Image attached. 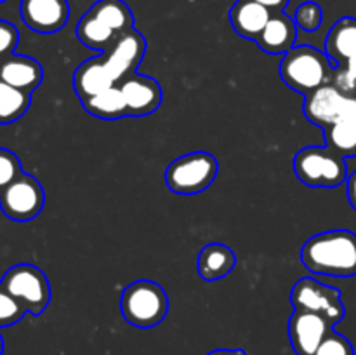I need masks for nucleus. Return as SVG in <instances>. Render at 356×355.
<instances>
[{
    "label": "nucleus",
    "instance_id": "c85d7f7f",
    "mask_svg": "<svg viewBox=\"0 0 356 355\" xmlns=\"http://www.w3.org/2000/svg\"><path fill=\"white\" fill-rule=\"evenodd\" d=\"M19 42V31L13 23L0 19V59L14 54L16 45Z\"/></svg>",
    "mask_w": 356,
    "mask_h": 355
},
{
    "label": "nucleus",
    "instance_id": "6e6552de",
    "mask_svg": "<svg viewBox=\"0 0 356 355\" xmlns=\"http://www.w3.org/2000/svg\"><path fill=\"white\" fill-rule=\"evenodd\" d=\"M291 303L294 305V310L318 313L330 320L334 326L341 322L346 313L339 289L309 277L296 282L291 291Z\"/></svg>",
    "mask_w": 356,
    "mask_h": 355
},
{
    "label": "nucleus",
    "instance_id": "0eeeda50",
    "mask_svg": "<svg viewBox=\"0 0 356 355\" xmlns=\"http://www.w3.org/2000/svg\"><path fill=\"white\" fill-rule=\"evenodd\" d=\"M45 204L44 187L31 174L21 173L9 187L0 191V209L13 221H31Z\"/></svg>",
    "mask_w": 356,
    "mask_h": 355
},
{
    "label": "nucleus",
    "instance_id": "f8f14e48",
    "mask_svg": "<svg viewBox=\"0 0 356 355\" xmlns=\"http://www.w3.org/2000/svg\"><path fill=\"white\" fill-rule=\"evenodd\" d=\"M124 94L127 115L131 117H145L159 110L162 103V87L153 77L131 73L118 84Z\"/></svg>",
    "mask_w": 356,
    "mask_h": 355
},
{
    "label": "nucleus",
    "instance_id": "f3484780",
    "mask_svg": "<svg viewBox=\"0 0 356 355\" xmlns=\"http://www.w3.org/2000/svg\"><path fill=\"white\" fill-rule=\"evenodd\" d=\"M271 14L273 13L268 7L256 0H238L229 9V23L240 37L256 42L270 21Z\"/></svg>",
    "mask_w": 356,
    "mask_h": 355
},
{
    "label": "nucleus",
    "instance_id": "7c9ffc66",
    "mask_svg": "<svg viewBox=\"0 0 356 355\" xmlns=\"http://www.w3.org/2000/svg\"><path fill=\"white\" fill-rule=\"evenodd\" d=\"M346 187H348V200H350L351 207L356 211V171L353 174L348 176Z\"/></svg>",
    "mask_w": 356,
    "mask_h": 355
},
{
    "label": "nucleus",
    "instance_id": "f257e3e1",
    "mask_svg": "<svg viewBox=\"0 0 356 355\" xmlns=\"http://www.w3.org/2000/svg\"><path fill=\"white\" fill-rule=\"evenodd\" d=\"M301 263L313 274L339 278L355 277L356 233L351 230L316 233L301 247Z\"/></svg>",
    "mask_w": 356,
    "mask_h": 355
},
{
    "label": "nucleus",
    "instance_id": "f704fd0d",
    "mask_svg": "<svg viewBox=\"0 0 356 355\" xmlns=\"http://www.w3.org/2000/svg\"><path fill=\"white\" fill-rule=\"evenodd\" d=\"M3 354V340H2V336H0V355Z\"/></svg>",
    "mask_w": 356,
    "mask_h": 355
},
{
    "label": "nucleus",
    "instance_id": "aec40b11",
    "mask_svg": "<svg viewBox=\"0 0 356 355\" xmlns=\"http://www.w3.org/2000/svg\"><path fill=\"white\" fill-rule=\"evenodd\" d=\"M87 13L117 35L134 28V14L124 0H97Z\"/></svg>",
    "mask_w": 356,
    "mask_h": 355
},
{
    "label": "nucleus",
    "instance_id": "6ab92c4d",
    "mask_svg": "<svg viewBox=\"0 0 356 355\" xmlns=\"http://www.w3.org/2000/svg\"><path fill=\"white\" fill-rule=\"evenodd\" d=\"M325 52L339 65H346L348 59L356 54V17L344 16L336 21L325 38Z\"/></svg>",
    "mask_w": 356,
    "mask_h": 355
},
{
    "label": "nucleus",
    "instance_id": "a211bd4d",
    "mask_svg": "<svg viewBox=\"0 0 356 355\" xmlns=\"http://www.w3.org/2000/svg\"><path fill=\"white\" fill-rule=\"evenodd\" d=\"M236 265V254L221 242L207 244L198 254V274L204 281L214 282L228 277Z\"/></svg>",
    "mask_w": 356,
    "mask_h": 355
},
{
    "label": "nucleus",
    "instance_id": "dca6fc26",
    "mask_svg": "<svg viewBox=\"0 0 356 355\" xmlns=\"http://www.w3.org/2000/svg\"><path fill=\"white\" fill-rule=\"evenodd\" d=\"M0 80L31 94L44 80V68L37 59L10 54L0 59Z\"/></svg>",
    "mask_w": 356,
    "mask_h": 355
},
{
    "label": "nucleus",
    "instance_id": "1a4fd4ad",
    "mask_svg": "<svg viewBox=\"0 0 356 355\" xmlns=\"http://www.w3.org/2000/svg\"><path fill=\"white\" fill-rule=\"evenodd\" d=\"M146 52V40L141 31L129 30L118 35L113 44L103 52V58L110 68L111 75L117 80L125 79L131 73H136V68L141 65Z\"/></svg>",
    "mask_w": 356,
    "mask_h": 355
},
{
    "label": "nucleus",
    "instance_id": "7ed1b4c3",
    "mask_svg": "<svg viewBox=\"0 0 356 355\" xmlns=\"http://www.w3.org/2000/svg\"><path fill=\"white\" fill-rule=\"evenodd\" d=\"M120 312L131 326L149 329L159 326L167 317L169 296L156 282L136 281L122 292Z\"/></svg>",
    "mask_w": 356,
    "mask_h": 355
},
{
    "label": "nucleus",
    "instance_id": "423d86ee",
    "mask_svg": "<svg viewBox=\"0 0 356 355\" xmlns=\"http://www.w3.org/2000/svg\"><path fill=\"white\" fill-rule=\"evenodd\" d=\"M0 285L31 315H40L51 303L47 275L35 265H14L3 274Z\"/></svg>",
    "mask_w": 356,
    "mask_h": 355
},
{
    "label": "nucleus",
    "instance_id": "5701e85b",
    "mask_svg": "<svg viewBox=\"0 0 356 355\" xmlns=\"http://www.w3.org/2000/svg\"><path fill=\"white\" fill-rule=\"evenodd\" d=\"M76 38L82 42L83 45H87L89 49L94 51H106L111 44L115 42V38L118 37L117 33L106 28L104 24H101L99 21L94 19L89 13L83 14L80 17V21L76 23Z\"/></svg>",
    "mask_w": 356,
    "mask_h": 355
},
{
    "label": "nucleus",
    "instance_id": "cd10ccee",
    "mask_svg": "<svg viewBox=\"0 0 356 355\" xmlns=\"http://www.w3.org/2000/svg\"><path fill=\"white\" fill-rule=\"evenodd\" d=\"M313 355H355L353 345L343 334L330 331Z\"/></svg>",
    "mask_w": 356,
    "mask_h": 355
},
{
    "label": "nucleus",
    "instance_id": "393cba45",
    "mask_svg": "<svg viewBox=\"0 0 356 355\" xmlns=\"http://www.w3.org/2000/svg\"><path fill=\"white\" fill-rule=\"evenodd\" d=\"M294 21L298 24V28L305 31H316L322 26L323 21V10L320 7V3L308 0V2H302L301 6L296 9L294 13Z\"/></svg>",
    "mask_w": 356,
    "mask_h": 355
},
{
    "label": "nucleus",
    "instance_id": "412c9836",
    "mask_svg": "<svg viewBox=\"0 0 356 355\" xmlns=\"http://www.w3.org/2000/svg\"><path fill=\"white\" fill-rule=\"evenodd\" d=\"M82 104L87 113L94 115L97 118H104V120H115V118H122L127 115L124 94H122L118 84L103 90V93L96 94V96L89 97V100L82 101Z\"/></svg>",
    "mask_w": 356,
    "mask_h": 355
},
{
    "label": "nucleus",
    "instance_id": "9d476101",
    "mask_svg": "<svg viewBox=\"0 0 356 355\" xmlns=\"http://www.w3.org/2000/svg\"><path fill=\"white\" fill-rule=\"evenodd\" d=\"M330 331H334V324L318 313L294 310L289 319V338L298 355L315 354Z\"/></svg>",
    "mask_w": 356,
    "mask_h": 355
},
{
    "label": "nucleus",
    "instance_id": "f03ea898",
    "mask_svg": "<svg viewBox=\"0 0 356 355\" xmlns=\"http://www.w3.org/2000/svg\"><path fill=\"white\" fill-rule=\"evenodd\" d=\"M282 80L296 93L306 94L332 82V66L327 52L312 45H296L280 63Z\"/></svg>",
    "mask_w": 356,
    "mask_h": 355
},
{
    "label": "nucleus",
    "instance_id": "39448f33",
    "mask_svg": "<svg viewBox=\"0 0 356 355\" xmlns=\"http://www.w3.org/2000/svg\"><path fill=\"white\" fill-rule=\"evenodd\" d=\"M219 164L207 152H193L172 160L165 171V183L177 195H198L218 176Z\"/></svg>",
    "mask_w": 356,
    "mask_h": 355
},
{
    "label": "nucleus",
    "instance_id": "c9c22d12",
    "mask_svg": "<svg viewBox=\"0 0 356 355\" xmlns=\"http://www.w3.org/2000/svg\"><path fill=\"white\" fill-rule=\"evenodd\" d=\"M0 2H6V0H0Z\"/></svg>",
    "mask_w": 356,
    "mask_h": 355
},
{
    "label": "nucleus",
    "instance_id": "20e7f679",
    "mask_svg": "<svg viewBox=\"0 0 356 355\" xmlns=\"http://www.w3.org/2000/svg\"><path fill=\"white\" fill-rule=\"evenodd\" d=\"M294 171L299 181L313 188H336L348 180L344 157L329 146H306L294 157Z\"/></svg>",
    "mask_w": 356,
    "mask_h": 355
},
{
    "label": "nucleus",
    "instance_id": "2f4dec72",
    "mask_svg": "<svg viewBox=\"0 0 356 355\" xmlns=\"http://www.w3.org/2000/svg\"><path fill=\"white\" fill-rule=\"evenodd\" d=\"M256 2L263 3V6L268 7L271 13H282V10L289 6L291 0H256Z\"/></svg>",
    "mask_w": 356,
    "mask_h": 355
},
{
    "label": "nucleus",
    "instance_id": "72a5a7b5",
    "mask_svg": "<svg viewBox=\"0 0 356 355\" xmlns=\"http://www.w3.org/2000/svg\"><path fill=\"white\" fill-rule=\"evenodd\" d=\"M344 66H346L348 70H351V72L356 73V54L351 59H348V63Z\"/></svg>",
    "mask_w": 356,
    "mask_h": 355
},
{
    "label": "nucleus",
    "instance_id": "9b49d317",
    "mask_svg": "<svg viewBox=\"0 0 356 355\" xmlns=\"http://www.w3.org/2000/svg\"><path fill=\"white\" fill-rule=\"evenodd\" d=\"M21 19L37 33H56L70 19L68 0H21Z\"/></svg>",
    "mask_w": 356,
    "mask_h": 355
},
{
    "label": "nucleus",
    "instance_id": "2eb2a0df",
    "mask_svg": "<svg viewBox=\"0 0 356 355\" xmlns=\"http://www.w3.org/2000/svg\"><path fill=\"white\" fill-rule=\"evenodd\" d=\"M117 86L103 54L83 61L73 73V87L80 101H86L110 87Z\"/></svg>",
    "mask_w": 356,
    "mask_h": 355
},
{
    "label": "nucleus",
    "instance_id": "a878e982",
    "mask_svg": "<svg viewBox=\"0 0 356 355\" xmlns=\"http://www.w3.org/2000/svg\"><path fill=\"white\" fill-rule=\"evenodd\" d=\"M26 310L0 285V327L13 326L24 317Z\"/></svg>",
    "mask_w": 356,
    "mask_h": 355
},
{
    "label": "nucleus",
    "instance_id": "4468645a",
    "mask_svg": "<svg viewBox=\"0 0 356 355\" xmlns=\"http://www.w3.org/2000/svg\"><path fill=\"white\" fill-rule=\"evenodd\" d=\"M296 40H298V24L294 17L287 16L282 10V13L271 14L264 30L256 38V44L266 54L277 56L287 54L291 49H294Z\"/></svg>",
    "mask_w": 356,
    "mask_h": 355
},
{
    "label": "nucleus",
    "instance_id": "473e14b6",
    "mask_svg": "<svg viewBox=\"0 0 356 355\" xmlns=\"http://www.w3.org/2000/svg\"><path fill=\"white\" fill-rule=\"evenodd\" d=\"M207 355H247L245 352L240 348H218V350L209 352Z\"/></svg>",
    "mask_w": 356,
    "mask_h": 355
},
{
    "label": "nucleus",
    "instance_id": "b1692460",
    "mask_svg": "<svg viewBox=\"0 0 356 355\" xmlns=\"http://www.w3.org/2000/svg\"><path fill=\"white\" fill-rule=\"evenodd\" d=\"M325 141L341 157H356V122L339 120L325 129Z\"/></svg>",
    "mask_w": 356,
    "mask_h": 355
},
{
    "label": "nucleus",
    "instance_id": "c756f323",
    "mask_svg": "<svg viewBox=\"0 0 356 355\" xmlns=\"http://www.w3.org/2000/svg\"><path fill=\"white\" fill-rule=\"evenodd\" d=\"M339 120L356 122V96H346L341 106Z\"/></svg>",
    "mask_w": 356,
    "mask_h": 355
},
{
    "label": "nucleus",
    "instance_id": "bb28decb",
    "mask_svg": "<svg viewBox=\"0 0 356 355\" xmlns=\"http://www.w3.org/2000/svg\"><path fill=\"white\" fill-rule=\"evenodd\" d=\"M21 173L23 169H21V162L16 153L7 148H0V191L9 187Z\"/></svg>",
    "mask_w": 356,
    "mask_h": 355
},
{
    "label": "nucleus",
    "instance_id": "ddd939ff",
    "mask_svg": "<svg viewBox=\"0 0 356 355\" xmlns=\"http://www.w3.org/2000/svg\"><path fill=\"white\" fill-rule=\"evenodd\" d=\"M344 97H346V94L341 93L330 82L327 86L320 87V89L313 90V93L306 94L302 111H305V115L312 124L318 125V127L325 131L327 127L339 122V113Z\"/></svg>",
    "mask_w": 356,
    "mask_h": 355
},
{
    "label": "nucleus",
    "instance_id": "4be33fe9",
    "mask_svg": "<svg viewBox=\"0 0 356 355\" xmlns=\"http://www.w3.org/2000/svg\"><path fill=\"white\" fill-rule=\"evenodd\" d=\"M31 104V94L16 89L0 80V125H7L23 117Z\"/></svg>",
    "mask_w": 356,
    "mask_h": 355
}]
</instances>
